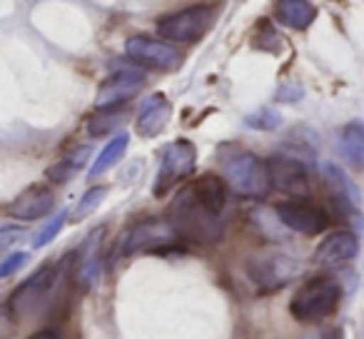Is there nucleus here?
I'll list each match as a JSON object with an SVG mask.
<instances>
[{
  "mask_svg": "<svg viewBox=\"0 0 364 339\" xmlns=\"http://www.w3.org/2000/svg\"><path fill=\"white\" fill-rule=\"evenodd\" d=\"M228 185L218 175H203L182 188L167 208V222L177 237L195 244H213L223 240Z\"/></svg>",
  "mask_w": 364,
  "mask_h": 339,
  "instance_id": "obj_1",
  "label": "nucleus"
},
{
  "mask_svg": "<svg viewBox=\"0 0 364 339\" xmlns=\"http://www.w3.org/2000/svg\"><path fill=\"white\" fill-rule=\"evenodd\" d=\"M342 302V284L334 277H314L299 287L289 302V312L299 322H322Z\"/></svg>",
  "mask_w": 364,
  "mask_h": 339,
  "instance_id": "obj_2",
  "label": "nucleus"
},
{
  "mask_svg": "<svg viewBox=\"0 0 364 339\" xmlns=\"http://www.w3.org/2000/svg\"><path fill=\"white\" fill-rule=\"evenodd\" d=\"M225 180L232 188V193L242 198H264L272 190V178L264 160H259L255 152H235L225 162Z\"/></svg>",
  "mask_w": 364,
  "mask_h": 339,
  "instance_id": "obj_3",
  "label": "nucleus"
},
{
  "mask_svg": "<svg viewBox=\"0 0 364 339\" xmlns=\"http://www.w3.org/2000/svg\"><path fill=\"white\" fill-rule=\"evenodd\" d=\"M215 13H218L215 6H193L167 13L157 21V33L175 43H195L213 28Z\"/></svg>",
  "mask_w": 364,
  "mask_h": 339,
  "instance_id": "obj_4",
  "label": "nucleus"
},
{
  "mask_svg": "<svg viewBox=\"0 0 364 339\" xmlns=\"http://www.w3.org/2000/svg\"><path fill=\"white\" fill-rule=\"evenodd\" d=\"M195 165H198V152H195V145L188 140H175L165 147L162 152V162L160 170H157L155 185H152V195L155 198H162L167 195L172 188L188 180L190 175L195 173Z\"/></svg>",
  "mask_w": 364,
  "mask_h": 339,
  "instance_id": "obj_5",
  "label": "nucleus"
},
{
  "mask_svg": "<svg viewBox=\"0 0 364 339\" xmlns=\"http://www.w3.org/2000/svg\"><path fill=\"white\" fill-rule=\"evenodd\" d=\"M175 230L167 222V217H145L135 222L125 232L120 242V254L135 252H160V249L175 247Z\"/></svg>",
  "mask_w": 364,
  "mask_h": 339,
  "instance_id": "obj_6",
  "label": "nucleus"
},
{
  "mask_svg": "<svg viewBox=\"0 0 364 339\" xmlns=\"http://www.w3.org/2000/svg\"><path fill=\"white\" fill-rule=\"evenodd\" d=\"M55 282H58V269L50 267V264H48V267H41L36 274H31L26 282L18 284V287L13 289V294L6 302V309L16 319H23L26 314L36 312V309L50 297Z\"/></svg>",
  "mask_w": 364,
  "mask_h": 339,
  "instance_id": "obj_7",
  "label": "nucleus"
},
{
  "mask_svg": "<svg viewBox=\"0 0 364 339\" xmlns=\"http://www.w3.org/2000/svg\"><path fill=\"white\" fill-rule=\"evenodd\" d=\"M125 55L140 68H150V70L170 72L182 65V55L177 48L170 43L160 41V38H147V36H132L125 43Z\"/></svg>",
  "mask_w": 364,
  "mask_h": 339,
  "instance_id": "obj_8",
  "label": "nucleus"
},
{
  "mask_svg": "<svg viewBox=\"0 0 364 339\" xmlns=\"http://www.w3.org/2000/svg\"><path fill=\"white\" fill-rule=\"evenodd\" d=\"M279 222L284 227H289L292 232H302V235H319L327 230L329 217L322 212L319 208L309 203H302V200H289V203H279L274 208Z\"/></svg>",
  "mask_w": 364,
  "mask_h": 339,
  "instance_id": "obj_9",
  "label": "nucleus"
},
{
  "mask_svg": "<svg viewBox=\"0 0 364 339\" xmlns=\"http://www.w3.org/2000/svg\"><path fill=\"white\" fill-rule=\"evenodd\" d=\"M269 178H272V188L279 193L294 195V198H304L309 193V175L307 167L299 160L287 155H274L267 160Z\"/></svg>",
  "mask_w": 364,
  "mask_h": 339,
  "instance_id": "obj_10",
  "label": "nucleus"
},
{
  "mask_svg": "<svg viewBox=\"0 0 364 339\" xmlns=\"http://www.w3.org/2000/svg\"><path fill=\"white\" fill-rule=\"evenodd\" d=\"M145 85V77L142 72L137 70H120V72H112L105 82L100 85L97 90V97H95V107L97 110H112V107L122 105L127 102L130 97H135L137 92L142 90Z\"/></svg>",
  "mask_w": 364,
  "mask_h": 339,
  "instance_id": "obj_11",
  "label": "nucleus"
},
{
  "mask_svg": "<svg viewBox=\"0 0 364 339\" xmlns=\"http://www.w3.org/2000/svg\"><path fill=\"white\" fill-rule=\"evenodd\" d=\"M359 252V240L354 232L349 230H337V232H329L322 242L314 249L312 262L319 264V267H337V264H344L349 259H354Z\"/></svg>",
  "mask_w": 364,
  "mask_h": 339,
  "instance_id": "obj_12",
  "label": "nucleus"
},
{
  "mask_svg": "<svg viewBox=\"0 0 364 339\" xmlns=\"http://www.w3.org/2000/svg\"><path fill=\"white\" fill-rule=\"evenodd\" d=\"M299 272V264L294 259L284 257V254H274V257L259 259L257 264L250 267V274L255 277L257 287L262 292H272L277 287H284L294 274Z\"/></svg>",
  "mask_w": 364,
  "mask_h": 339,
  "instance_id": "obj_13",
  "label": "nucleus"
},
{
  "mask_svg": "<svg viewBox=\"0 0 364 339\" xmlns=\"http://www.w3.org/2000/svg\"><path fill=\"white\" fill-rule=\"evenodd\" d=\"M53 208H55V195L48 188L36 185V188H28L26 193L18 195L11 203V208H8V212L18 220H41V217H46Z\"/></svg>",
  "mask_w": 364,
  "mask_h": 339,
  "instance_id": "obj_14",
  "label": "nucleus"
},
{
  "mask_svg": "<svg viewBox=\"0 0 364 339\" xmlns=\"http://www.w3.org/2000/svg\"><path fill=\"white\" fill-rule=\"evenodd\" d=\"M172 115V105L165 95H150L145 102L140 105V112H137V130L145 137H155L162 127L170 122Z\"/></svg>",
  "mask_w": 364,
  "mask_h": 339,
  "instance_id": "obj_15",
  "label": "nucleus"
},
{
  "mask_svg": "<svg viewBox=\"0 0 364 339\" xmlns=\"http://www.w3.org/2000/svg\"><path fill=\"white\" fill-rule=\"evenodd\" d=\"M274 16L282 26L292 31H307L317 18V8L307 0H279L274 6Z\"/></svg>",
  "mask_w": 364,
  "mask_h": 339,
  "instance_id": "obj_16",
  "label": "nucleus"
},
{
  "mask_svg": "<svg viewBox=\"0 0 364 339\" xmlns=\"http://www.w3.org/2000/svg\"><path fill=\"white\" fill-rule=\"evenodd\" d=\"M339 152H342V160L352 170H364V122L352 120L342 127Z\"/></svg>",
  "mask_w": 364,
  "mask_h": 339,
  "instance_id": "obj_17",
  "label": "nucleus"
},
{
  "mask_svg": "<svg viewBox=\"0 0 364 339\" xmlns=\"http://www.w3.org/2000/svg\"><path fill=\"white\" fill-rule=\"evenodd\" d=\"M100 240H102V230H92V235L85 240L82 244V252L77 249V257H80V264L75 267L77 272V282L82 284H90L92 279L97 277L100 272V259H97V252H100Z\"/></svg>",
  "mask_w": 364,
  "mask_h": 339,
  "instance_id": "obj_18",
  "label": "nucleus"
},
{
  "mask_svg": "<svg viewBox=\"0 0 364 339\" xmlns=\"http://www.w3.org/2000/svg\"><path fill=\"white\" fill-rule=\"evenodd\" d=\"M127 142H130L127 132H120L117 137H112V140L107 142V145L100 150V155H97L95 165L90 167V178H100V175H105L107 170H110V167L115 165L117 160H120L122 152L127 150Z\"/></svg>",
  "mask_w": 364,
  "mask_h": 339,
  "instance_id": "obj_19",
  "label": "nucleus"
},
{
  "mask_svg": "<svg viewBox=\"0 0 364 339\" xmlns=\"http://www.w3.org/2000/svg\"><path fill=\"white\" fill-rule=\"evenodd\" d=\"M87 155H90L87 147L75 150L73 155H68L65 160L58 162V165H53L50 170H48V180H53V183H68L70 178H75V173H80V167L87 162Z\"/></svg>",
  "mask_w": 364,
  "mask_h": 339,
  "instance_id": "obj_20",
  "label": "nucleus"
},
{
  "mask_svg": "<svg viewBox=\"0 0 364 339\" xmlns=\"http://www.w3.org/2000/svg\"><path fill=\"white\" fill-rule=\"evenodd\" d=\"M65 220H68L65 210H60V212H58L55 217L48 220V222L43 225L41 230H38L36 237H33V247H46V244H50L53 240L58 237V232H60V230H63V225H65Z\"/></svg>",
  "mask_w": 364,
  "mask_h": 339,
  "instance_id": "obj_21",
  "label": "nucleus"
},
{
  "mask_svg": "<svg viewBox=\"0 0 364 339\" xmlns=\"http://www.w3.org/2000/svg\"><path fill=\"white\" fill-rule=\"evenodd\" d=\"M105 195H107V188H92V190H87L85 195L80 198V203L75 205V215H73V220H85L87 215L92 212V210L97 208V205L105 200Z\"/></svg>",
  "mask_w": 364,
  "mask_h": 339,
  "instance_id": "obj_22",
  "label": "nucleus"
},
{
  "mask_svg": "<svg viewBox=\"0 0 364 339\" xmlns=\"http://www.w3.org/2000/svg\"><path fill=\"white\" fill-rule=\"evenodd\" d=\"M247 125L250 127H259V130H272V127L279 125V115H277V112H269V110L255 112V115L247 117Z\"/></svg>",
  "mask_w": 364,
  "mask_h": 339,
  "instance_id": "obj_23",
  "label": "nucleus"
},
{
  "mask_svg": "<svg viewBox=\"0 0 364 339\" xmlns=\"http://www.w3.org/2000/svg\"><path fill=\"white\" fill-rule=\"evenodd\" d=\"M26 259H28L26 252H16V254H11V257H6V259H3V264H0V277H8V274H13L18 267H23V264H26Z\"/></svg>",
  "mask_w": 364,
  "mask_h": 339,
  "instance_id": "obj_24",
  "label": "nucleus"
},
{
  "mask_svg": "<svg viewBox=\"0 0 364 339\" xmlns=\"http://www.w3.org/2000/svg\"><path fill=\"white\" fill-rule=\"evenodd\" d=\"M0 235H3V240H0V247L6 249L8 244H11V240H18V237H21L23 230H16V227H3V232H0Z\"/></svg>",
  "mask_w": 364,
  "mask_h": 339,
  "instance_id": "obj_25",
  "label": "nucleus"
},
{
  "mask_svg": "<svg viewBox=\"0 0 364 339\" xmlns=\"http://www.w3.org/2000/svg\"><path fill=\"white\" fill-rule=\"evenodd\" d=\"M28 339H60V334L55 329H41V332H33Z\"/></svg>",
  "mask_w": 364,
  "mask_h": 339,
  "instance_id": "obj_26",
  "label": "nucleus"
},
{
  "mask_svg": "<svg viewBox=\"0 0 364 339\" xmlns=\"http://www.w3.org/2000/svg\"><path fill=\"white\" fill-rule=\"evenodd\" d=\"M314 339H334V334L332 332H322V334H317Z\"/></svg>",
  "mask_w": 364,
  "mask_h": 339,
  "instance_id": "obj_27",
  "label": "nucleus"
}]
</instances>
